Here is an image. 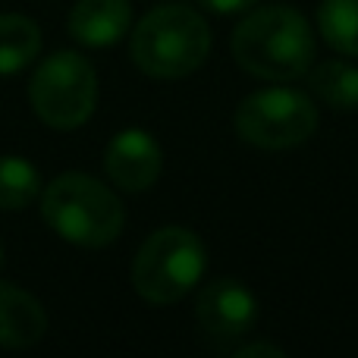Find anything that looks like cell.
<instances>
[{
    "instance_id": "12",
    "label": "cell",
    "mask_w": 358,
    "mask_h": 358,
    "mask_svg": "<svg viewBox=\"0 0 358 358\" xmlns=\"http://www.w3.org/2000/svg\"><path fill=\"white\" fill-rule=\"evenodd\" d=\"M311 73V92L340 113L358 110V66L346 60H324Z\"/></svg>"
},
{
    "instance_id": "13",
    "label": "cell",
    "mask_w": 358,
    "mask_h": 358,
    "mask_svg": "<svg viewBox=\"0 0 358 358\" xmlns=\"http://www.w3.org/2000/svg\"><path fill=\"white\" fill-rule=\"evenodd\" d=\"M41 198V173L19 155H0V210H22Z\"/></svg>"
},
{
    "instance_id": "5",
    "label": "cell",
    "mask_w": 358,
    "mask_h": 358,
    "mask_svg": "<svg viewBox=\"0 0 358 358\" xmlns=\"http://www.w3.org/2000/svg\"><path fill=\"white\" fill-rule=\"evenodd\" d=\"M29 101L44 126L57 132L79 129L98 107V73L88 57L76 50H57L38 63L29 82Z\"/></svg>"
},
{
    "instance_id": "14",
    "label": "cell",
    "mask_w": 358,
    "mask_h": 358,
    "mask_svg": "<svg viewBox=\"0 0 358 358\" xmlns=\"http://www.w3.org/2000/svg\"><path fill=\"white\" fill-rule=\"evenodd\" d=\"M324 41L346 57H358V0H324L317 10Z\"/></svg>"
},
{
    "instance_id": "16",
    "label": "cell",
    "mask_w": 358,
    "mask_h": 358,
    "mask_svg": "<svg viewBox=\"0 0 358 358\" xmlns=\"http://www.w3.org/2000/svg\"><path fill=\"white\" fill-rule=\"evenodd\" d=\"M233 355H236V358H255V355L280 358V355H283V349H280V346H271V343H252V346H239Z\"/></svg>"
},
{
    "instance_id": "6",
    "label": "cell",
    "mask_w": 358,
    "mask_h": 358,
    "mask_svg": "<svg viewBox=\"0 0 358 358\" xmlns=\"http://www.w3.org/2000/svg\"><path fill=\"white\" fill-rule=\"evenodd\" d=\"M233 126L242 142L264 151H283L308 142L317 129V107L296 88H264L236 107Z\"/></svg>"
},
{
    "instance_id": "9",
    "label": "cell",
    "mask_w": 358,
    "mask_h": 358,
    "mask_svg": "<svg viewBox=\"0 0 358 358\" xmlns=\"http://www.w3.org/2000/svg\"><path fill=\"white\" fill-rule=\"evenodd\" d=\"M132 25L129 0H79L69 13V35L82 48H110Z\"/></svg>"
},
{
    "instance_id": "11",
    "label": "cell",
    "mask_w": 358,
    "mask_h": 358,
    "mask_svg": "<svg viewBox=\"0 0 358 358\" xmlns=\"http://www.w3.org/2000/svg\"><path fill=\"white\" fill-rule=\"evenodd\" d=\"M41 50V29L22 13H0V76H16Z\"/></svg>"
},
{
    "instance_id": "3",
    "label": "cell",
    "mask_w": 358,
    "mask_h": 358,
    "mask_svg": "<svg viewBox=\"0 0 358 358\" xmlns=\"http://www.w3.org/2000/svg\"><path fill=\"white\" fill-rule=\"evenodd\" d=\"M132 63L151 79H182L210 54V29L192 6H155L129 38Z\"/></svg>"
},
{
    "instance_id": "17",
    "label": "cell",
    "mask_w": 358,
    "mask_h": 358,
    "mask_svg": "<svg viewBox=\"0 0 358 358\" xmlns=\"http://www.w3.org/2000/svg\"><path fill=\"white\" fill-rule=\"evenodd\" d=\"M0 264H3V242H0Z\"/></svg>"
},
{
    "instance_id": "8",
    "label": "cell",
    "mask_w": 358,
    "mask_h": 358,
    "mask_svg": "<svg viewBox=\"0 0 358 358\" xmlns=\"http://www.w3.org/2000/svg\"><path fill=\"white\" fill-rule=\"evenodd\" d=\"M164 170V151L145 129H123L104 148V173L123 192H148Z\"/></svg>"
},
{
    "instance_id": "2",
    "label": "cell",
    "mask_w": 358,
    "mask_h": 358,
    "mask_svg": "<svg viewBox=\"0 0 358 358\" xmlns=\"http://www.w3.org/2000/svg\"><path fill=\"white\" fill-rule=\"evenodd\" d=\"M41 217L63 242L104 248L123 233L126 210L117 192L88 173H60L41 189Z\"/></svg>"
},
{
    "instance_id": "7",
    "label": "cell",
    "mask_w": 358,
    "mask_h": 358,
    "mask_svg": "<svg viewBox=\"0 0 358 358\" xmlns=\"http://www.w3.org/2000/svg\"><path fill=\"white\" fill-rule=\"evenodd\" d=\"M195 317L204 334L217 340H239L258 321V299L239 280H210L195 302Z\"/></svg>"
},
{
    "instance_id": "15",
    "label": "cell",
    "mask_w": 358,
    "mask_h": 358,
    "mask_svg": "<svg viewBox=\"0 0 358 358\" xmlns=\"http://www.w3.org/2000/svg\"><path fill=\"white\" fill-rule=\"evenodd\" d=\"M201 6H208L210 13H220V16H229V13H245L252 10L258 0H198Z\"/></svg>"
},
{
    "instance_id": "4",
    "label": "cell",
    "mask_w": 358,
    "mask_h": 358,
    "mask_svg": "<svg viewBox=\"0 0 358 358\" xmlns=\"http://www.w3.org/2000/svg\"><path fill=\"white\" fill-rule=\"evenodd\" d=\"M204 242L185 227H161L142 242L132 261V286L151 305H173L204 277Z\"/></svg>"
},
{
    "instance_id": "1",
    "label": "cell",
    "mask_w": 358,
    "mask_h": 358,
    "mask_svg": "<svg viewBox=\"0 0 358 358\" xmlns=\"http://www.w3.org/2000/svg\"><path fill=\"white\" fill-rule=\"evenodd\" d=\"M233 57L245 73L267 82H289L311 69L315 35L308 19L292 6L252 10L233 31Z\"/></svg>"
},
{
    "instance_id": "10",
    "label": "cell",
    "mask_w": 358,
    "mask_h": 358,
    "mask_svg": "<svg viewBox=\"0 0 358 358\" xmlns=\"http://www.w3.org/2000/svg\"><path fill=\"white\" fill-rule=\"evenodd\" d=\"M48 334V311L31 292L0 280V349H29Z\"/></svg>"
}]
</instances>
